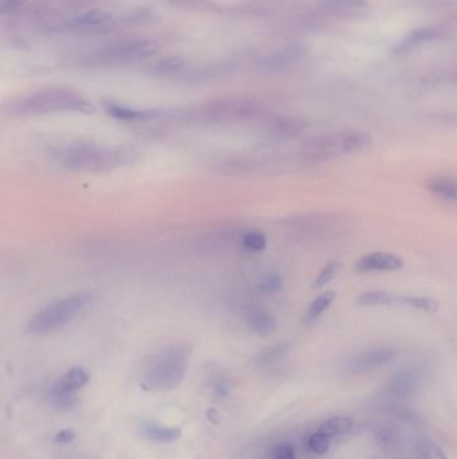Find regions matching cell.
Here are the masks:
<instances>
[{
    "label": "cell",
    "mask_w": 457,
    "mask_h": 459,
    "mask_svg": "<svg viewBox=\"0 0 457 459\" xmlns=\"http://www.w3.org/2000/svg\"><path fill=\"white\" fill-rule=\"evenodd\" d=\"M191 360V348L184 343L166 345L147 358L140 383L147 391H171L184 380Z\"/></svg>",
    "instance_id": "7a4b0ae2"
},
{
    "label": "cell",
    "mask_w": 457,
    "mask_h": 459,
    "mask_svg": "<svg viewBox=\"0 0 457 459\" xmlns=\"http://www.w3.org/2000/svg\"><path fill=\"white\" fill-rule=\"evenodd\" d=\"M93 301L87 292L65 295L35 313L27 324V330L35 336L50 334L64 328L85 312Z\"/></svg>",
    "instance_id": "5b68a950"
},
{
    "label": "cell",
    "mask_w": 457,
    "mask_h": 459,
    "mask_svg": "<svg viewBox=\"0 0 457 459\" xmlns=\"http://www.w3.org/2000/svg\"><path fill=\"white\" fill-rule=\"evenodd\" d=\"M24 0H0V11H14L19 8Z\"/></svg>",
    "instance_id": "836d02e7"
},
{
    "label": "cell",
    "mask_w": 457,
    "mask_h": 459,
    "mask_svg": "<svg viewBox=\"0 0 457 459\" xmlns=\"http://www.w3.org/2000/svg\"><path fill=\"white\" fill-rule=\"evenodd\" d=\"M284 282L283 277L277 271H270L264 276L256 283V289L263 295H277L283 290Z\"/></svg>",
    "instance_id": "cb8c5ba5"
},
{
    "label": "cell",
    "mask_w": 457,
    "mask_h": 459,
    "mask_svg": "<svg viewBox=\"0 0 457 459\" xmlns=\"http://www.w3.org/2000/svg\"><path fill=\"white\" fill-rule=\"evenodd\" d=\"M366 4L365 0H328L327 6L334 10H356Z\"/></svg>",
    "instance_id": "4dcf8cb0"
},
{
    "label": "cell",
    "mask_w": 457,
    "mask_h": 459,
    "mask_svg": "<svg viewBox=\"0 0 457 459\" xmlns=\"http://www.w3.org/2000/svg\"><path fill=\"white\" fill-rule=\"evenodd\" d=\"M341 269V263L338 261H330L327 262L319 271V274L317 276V278L314 281V288H322L327 285L328 282H331L334 277L337 276V273Z\"/></svg>",
    "instance_id": "83f0119b"
},
{
    "label": "cell",
    "mask_w": 457,
    "mask_h": 459,
    "mask_svg": "<svg viewBox=\"0 0 457 459\" xmlns=\"http://www.w3.org/2000/svg\"><path fill=\"white\" fill-rule=\"evenodd\" d=\"M421 380V372L417 368H404L393 375L388 384V391L396 397H409L417 393Z\"/></svg>",
    "instance_id": "8fae6325"
},
{
    "label": "cell",
    "mask_w": 457,
    "mask_h": 459,
    "mask_svg": "<svg viewBox=\"0 0 457 459\" xmlns=\"http://www.w3.org/2000/svg\"><path fill=\"white\" fill-rule=\"evenodd\" d=\"M51 157L66 169L83 174H103L134 164L138 153L125 146L71 141L52 148Z\"/></svg>",
    "instance_id": "6da1fadb"
},
{
    "label": "cell",
    "mask_w": 457,
    "mask_h": 459,
    "mask_svg": "<svg viewBox=\"0 0 457 459\" xmlns=\"http://www.w3.org/2000/svg\"><path fill=\"white\" fill-rule=\"evenodd\" d=\"M89 372L82 367H74L58 377L51 384L48 393L51 407L58 411L74 409L78 402L75 394L89 383Z\"/></svg>",
    "instance_id": "52a82bcc"
},
{
    "label": "cell",
    "mask_w": 457,
    "mask_h": 459,
    "mask_svg": "<svg viewBox=\"0 0 457 459\" xmlns=\"http://www.w3.org/2000/svg\"><path fill=\"white\" fill-rule=\"evenodd\" d=\"M307 52H309L307 46H302V45L289 46L286 49L280 50L263 58L261 66L264 70H271V71L280 70L300 61L303 57L307 55Z\"/></svg>",
    "instance_id": "7c38bea8"
},
{
    "label": "cell",
    "mask_w": 457,
    "mask_h": 459,
    "mask_svg": "<svg viewBox=\"0 0 457 459\" xmlns=\"http://www.w3.org/2000/svg\"><path fill=\"white\" fill-rule=\"evenodd\" d=\"M305 129V124L299 120H293V118H283L274 121L270 128H268V134L273 137H294L299 134L300 132Z\"/></svg>",
    "instance_id": "7402d4cb"
},
{
    "label": "cell",
    "mask_w": 457,
    "mask_h": 459,
    "mask_svg": "<svg viewBox=\"0 0 457 459\" xmlns=\"http://www.w3.org/2000/svg\"><path fill=\"white\" fill-rule=\"evenodd\" d=\"M210 384H211V390H212L213 394L217 395V396H227L229 391H231L228 380L223 376L220 372L211 376Z\"/></svg>",
    "instance_id": "f546056e"
},
{
    "label": "cell",
    "mask_w": 457,
    "mask_h": 459,
    "mask_svg": "<svg viewBox=\"0 0 457 459\" xmlns=\"http://www.w3.org/2000/svg\"><path fill=\"white\" fill-rule=\"evenodd\" d=\"M54 439L59 444H68L75 439V432L71 428H64L55 435Z\"/></svg>",
    "instance_id": "d6a6232c"
},
{
    "label": "cell",
    "mask_w": 457,
    "mask_h": 459,
    "mask_svg": "<svg viewBox=\"0 0 457 459\" xmlns=\"http://www.w3.org/2000/svg\"><path fill=\"white\" fill-rule=\"evenodd\" d=\"M414 458L416 459H447L440 446L430 439L423 438L414 444Z\"/></svg>",
    "instance_id": "603a6c76"
},
{
    "label": "cell",
    "mask_w": 457,
    "mask_h": 459,
    "mask_svg": "<svg viewBox=\"0 0 457 459\" xmlns=\"http://www.w3.org/2000/svg\"><path fill=\"white\" fill-rule=\"evenodd\" d=\"M307 446L314 454L324 456V454H326L328 449H330V438H327L326 435L317 431V432H314L312 435L309 437Z\"/></svg>",
    "instance_id": "f1b7e54d"
},
{
    "label": "cell",
    "mask_w": 457,
    "mask_h": 459,
    "mask_svg": "<svg viewBox=\"0 0 457 459\" xmlns=\"http://www.w3.org/2000/svg\"><path fill=\"white\" fill-rule=\"evenodd\" d=\"M354 427V421L351 416L347 415H338L333 416L330 419L325 421L319 426V432L326 435L327 438H334V437H343L351 432Z\"/></svg>",
    "instance_id": "ac0fdd59"
},
{
    "label": "cell",
    "mask_w": 457,
    "mask_h": 459,
    "mask_svg": "<svg viewBox=\"0 0 457 459\" xmlns=\"http://www.w3.org/2000/svg\"><path fill=\"white\" fill-rule=\"evenodd\" d=\"M439 35V31L433 27H424L414 30L413 33L409 34L408 36L398 43V46L394 49L396 55H405L412 52L413 50L419 49L424 46L425 43H429L435 41Z\"/></svg>",
    "instance_id": "5bb4252c"
},
{
    "label": "cell",
    "mask_w": 457,
    "mask_h": 459,
    "mask_svg": "<svg viewBox=\"0 0 457 459\" xmlns=\"http://www.w3.org/2000/svg\"><path fill=\"white\" fill-rule=\"evenodd\" d=\"M394 358L396 351L392 346H373L353 356L347 362L346 369L353 375L366 374L388 365L391 361L394 360Z\"/></svg>",
    "instance_id": "9c48e42d"
},
{
    "label": "cell",
    "mask_w": 457,
    "mask_h": 459,
    "mask_svg": "<svg viewBox=\"0 0 457 459\" xmlns=\"http://www.w3.org/2000/svg\"><path fill=\"white\" fill-rule=\"evenodd\" d=\"M289 351H290V344L286 341L267 346L255 356L254 362L258 367H270L278 362L280 359H283Z\"/></svg>",
    "instance_id": "44dd1931"
},
{
    "label": "cell",
    "mask_w": 457,
    "mask_h": 459,
    "mask_svg": "<svg viewBox=\"0 0 457 459\" xmlns=\"http://www.w3.org/2000/svg\"><path fill=\"white\" fill-rule=\"evenodd\" d=\"M428 190L444 202L456 203L457 183L452 176H435L428 183Z\"/></svg>",
    "instance_id": "9a60e30c"
},
{
    "label": "cell",
    "mask_w": 457,
    "mask_h": 459,
    "mask_svg": "<svg viewBox=\"0 0 457 459\" xmlns=\"http://www.w3.org/2000/svg\"><path fill=\"white\" fill-rule=\"evenodd\" d=\"M398 304L414 308V309L425 311V312H436L437 311V302L430 298H426V297H400Z\"/></svg>",
    "instance_id": "484cf974"
},
{
    "label": "cell",
    "mask_w": 457,
    "mask_h": 459,
    "mask_svg": "<svg viewBox=\"0 0 457 459\" xmlns=\"http://www.w3.org/2000/svg\"><path fill=\"white\" fill-rule=\"evenodd\" d=\"M398 295L386 290H366L357 297V304L362 306H382L398 304Z\"/></svg>",
    "instance_id": "ffe728a7"
},
{
    "label": "cell",
    "mask_w": 457,
    "mask_h": 459,
    "mask_svg": "<svg viewBox=\"0 0 457 459\" xmlns=\"http://www.w3.org/2000/svg\"><path fill=\"white\" fill-rule=\"evenodd\" d=\"M404 261L392 253L376 251L361 257L356 262V270L359 273H375V271H397L402 269Z\"/></svg>",
    "instance_id": "30bf717a"
},
{
    "label": "cell",
    "mask_w": 457,
    "mask_h": 459,
    "mask_svg": "<svg viewBox=\"0 0 457 459\" xmlns=\"http://www.w3.org/2000/svg\"><path fill=\"white\" fill-rule=\"evenodd\" d=\"M245 323L255 334L266 337L277 330V320L274 316L261 308H251L245 313Z\"/></svg>",
    "instance_id": "4fadbf2b"
},
{
    "label": "cell",
    "mask_w": 457,
    "mask_h": 459,
    "mask_svg": "<svg viewBox=\"0 0 457 459\" xmlns=\"http://www.w3.org/2000/svg\"><path fill=\"white\" fill-rule=\"evenodd\" d=\"M182 67H184V61L179 57H172V58H165L163 61L157 62L152 67V71L156 76H172V74L179 73Z\"/></svg>",
    "instance_id": "4316f807"
},
{
    "label": "cell",
    "mask_w": 457,
    "mask_h": 459,
    "mask_svg": "<svg viewBox=\"0 0 457 459\" xmlns=\"http://www.w3.org/2000/svg\"><path fill=\"white\" fill-rule=\"evenodd\" d=\"M112 20V15L103 10H92L87 13L80 14L77 17L68 20V26L73 29H96L99 26H103Z\"/></svg>",
    "instance_id": "2e32d148"
},
{
    "label": "cell",
    "mask_w": 457,
    "mask_h": 459,
    "mask_svg": "<svg viewBox=\"0 0 457 459\" xmlns=\"http://www.w3.org/2000/svg\"><path fill=\"white\" fill-rule=\"evenodd\" d=\"M94 111L93 105L80 93L65 89L51 87L17 99L7 106V112L15 115H49V113H83Z\"/></svg>",
    "instance_id": "3957f363"
},
{
    "label": "cell",
    "mask_w": 457,
    "mask_h": 459,
    "mask_svg": "<svg viewBox=\"0 0 457 459\" xmlns=\"http://www.w3.org/2000/svg\"><path fill=\"white\" fill-rule=\"evenodd\" d=\"M273 458L274 459H296L294 447L287 444V443H280L278 444L274 451H273Z\"/></svg>",
    "instance_id": "1f68e13d"
},
{
    "label": "cell",
    "mask_w": 457,
    "mask_h": 459,
    "mask_svg": "<svg viewBox=\"0 0 457 459\" xmlns=\"http://www.w3.org/2000/svg\"><path fill=\"white\" fill-rule=\"evenodd\" d=\"M300 164V159L296 156L294 160L279 155H232L222 157L215 162V169L224 175L232 176H251V175H268L287 171L293 165Z\"/></svg>",
    "instance_id": "8992f818"
},
{
    "label": "cell",
    "mask_w": 457,
    "mask_h": 459,
    "mask_svg": "<svg viewBox=\"0 0 457 459\" xmlns=\"http://www.w3.org/2000/svg\"><path fill=\"white\" fill-rule=\"evenodd\" d=\"M334 299H335L334 292H326V293H322L317 298H314L305 312L303 323L306 325H312L314 323H317L330 309Z\"/></svg>",
    "instance_id": "e0dca14e"
},
{
    "label": "cell",
    "mask_w": 457,
    "mask_h": 459,
    "mask_svg": "<svg viewBox=\"0 0 457 459\" xmlns=\"http://www.w3.org/2000/svg\"><path fill=\"white\" fill-rule=\"evenodd\" d=\"M143 432L149 441L159 443L173 442L181 434L177 427H165L152 422H147L143 426Z\"/></svg>",
    "instance_id": "d6986e66"
},
{
    "label": "cell",
    "mask_w": 457,
    "mask_h": 459,
    "mask_svg": "<svg viewBox=\"0 0 457 459\" xmlns=\"http://www.w3.org/2000/svg\"><path fill=\"white\" fill-rule=\"evenodd\" d=\"M157 45L149 39H134L126 42H117L99 50L92 58L96 64L109 62H136L144 61L154 55Z\"/></svg>",
    "instance_id": "ba28073f"
},
{
    "label": "cell",
    "mask_w": 457,
    "mask_h": 459,
    "mask_svg": "<svg viewBox=\"0 0 457 459\" xmlns=\"http://www.w3.org/2000/svg\"><path fill=\"white\" fill-rule=\"evenodd\" d=\"M372 143L373 139L369 132L357 129L333 132L305 143L298 153V157L303 165L319 164L362 152L370 147Z\"/></svg>",
    "instance_id": "277c9868"
},
{
    "label": "cell",
    "mask_w": 457,
    "mask_h": 459,
    "mask_svg": "<svg viewBox=\"0 0 457 459\" xmlns=\"http://www.w3.org/2000/svg\"><path fill=\"white\" fill-rule=\"evenodd\" d=\"M240 243L249 253H261L267 247V238L259 230H249L240 236Z\"/></svg>",
    "instance_id": "d4e9b609"
}]
</instances>
